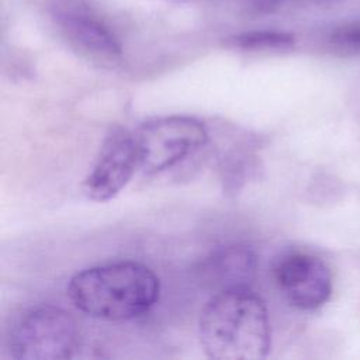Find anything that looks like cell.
<instances>
[{
  "label": "cell",
  "instance_id": "cell-10",
  "mask_svg": "<svg viewBox=\"0 0 360 360\" xmlns=\"http://www.w3.org/2000/svg\"><path fill=\"white\" fill-rule=\"evenodd\" d=\"M330 49L340 56L360 55V21L338 27L329 37Z\"/></svg>",
  "mask_w": 360,
  "mask_h": 360
},
{
  "label": "cell",
  "instance_id": "cell-5",
  "mask_svg": "<svg viewBox=\"0 0 360 360\" xmlns=\"http://www.w3.org/2000/svg\"><path fill=\"white\" fill-rule=\"evenodd\" d=\"M276 283L285 300L295 308L314 311L332 295V274L319 257L309 253H290L274 267Z\"/></svg>",
  "mask_w": 360,
  "mask_h": 360
},
{
  "label": "cell",
  "instance_id": "cell-4",
  "mask_svg": "<svg viewBox=\"0 0 360 360\" xmlns=\"http://www.w3.org/2000/svg\"><path fill=\"white\" fill-rule=\"evenodd\" d=\"M139 170L148 174L166 170L193 155L208 139L201 121L188 115H166L149 120L134 132Z\"/></svg>",
  "mask_w": 360,
  "mask_h": 360
},
{
  "label": "cell",
  "instance_id": "cell-2",
  "mask_svg": "<svg viewBox=\"0 0 360 360\" xmlns=\"http://www.w3.org/2000/svg\"><path fill=\"white\" fill-rule=\"evenodd\" d=\"M68 294L77 309L105 321H128L159 300L158 276L145 264L124 260L93 266L72 276Z\"/></svg>",
  "mask_w": 360,
  "mask_h": 360
},
{
  "label": "cell",
  "instance_id": "cell-1",
  "mask_svg": "<svg viewBox=\"0 0 360 360\" xmlns=\"http://www.w3.org/2000/svg\"><path fill=\"white\" fill-rule=\"evenodd\" d=\"M198 336L210 359H264L271 347L264 301L249 287L218 291L201 309Z\"/></svg>",
  "mask_w": 360,
  "mask_h": 360
},
{
  "label": "cell",
  "instance_id": "cell-3",
  "mask_svg": "<svg viewBox=\"0 0 360 360\" xmlns=\"http://www.w3.org/2000/svg\"><path fill=\"white\" fill-rule=\"evenodd\" d=\"M79 343L75 319L55 305H39L24 312L10 335V353L17 360H65Z\"/></svg>",
  "mask_w": 360,
  "mask_h": 360
},
{
  "label": "cell",
  "instance_id": "cell-7",
  "mask_svg": "<svg viewBox=\"0 0 360 360\" xmlns=\"http://www.w3.org/2000/svg\"><path fill=\"white\" fill-rule=\"evenodd\" d=\"M257 259L252 249L240 245L225 246L215 250L202 264L205 280L221 290L249 287L255 278Z\"/></svg>",
  "mask_w": 360,
  "mask_h": 360
},
{
  "label": "cell",
  "instance_id": "cell-8",
  "mask_svg": "<svg viewBox=\"0 0 360 360\" xmlns=\"http://www.w3.org/2000/svg\"><path fill=\"white\" fill-rule=\"evenodd\" d=\"M62 27L68 38L90 56L108 62L121 56L120 42L98 21L82 15H68L63 18Z\"/></svg>",
  "mask_w": 360,
  "mask_h": 360
},
{
  "label": "cell",
  "instance_id": "cell-9",
  "mask_svg": "<svg viewBox=\"0 0 360 360\" xmlns=\"http://www.w3.org/2000/svg\"><path fill=\"white\" fill-rule=\"evenodd\" d=\"M294 37L281 31H250L226 39V46L243 52L288 51L294 46Z\"/></svg>",
  "mask_w": 360,
  "mask_h": 360
},
{
  "label": "cell",
  "instance_id": "cell-6",
  "mask_svg": "<svg viewBox=\"0 0 360 360\" xmlns=\"http://www.w3.org/2000/svg\"><path fill=\"white\" fill-rule=\"evenodd\" d=\"M136 170L139 160L132 132H112L83 180V193L93 201H108L127 186Z\"/></svg>",
  "mask_w": 360,
  "mask_h": 360
}]
</instances>
